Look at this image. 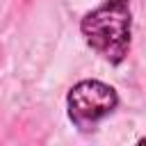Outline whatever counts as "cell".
Segmentation results:
<instances>
[{
	"label": "cell",
	"instance_id": "1",
	"mask_svg": "<svg viewBox=\"0 0 146 146\" xmlns=\"http://www.w3.org/2000/svg\"><path fill=\"white\" fill-rule=\"evenodd\" d=\"M80 32L100 57L110 64H121L128 57L132 39L130 0H105L87 11L80 21Z\"/></svg>",
	"mask_w": 146,
	"mask_h": 146
},
{
	"label": "cell",
	"instance_id": "2",
	"mask_svg": "<svg viewBox=\"0 0 146 146\" xmlns=\"http://www.w3.org/2000/svg\"><path fill=\"white\" fill-rule=\"evenodd\" d=\"M116 107H119L116 89L100 80H80L68 89L66 96L68 119L82 132L96 130V125L103 119H107Z\"/></svg>",
	"mask_w": 146,
	"mask_h": 146
}]
</instances>
